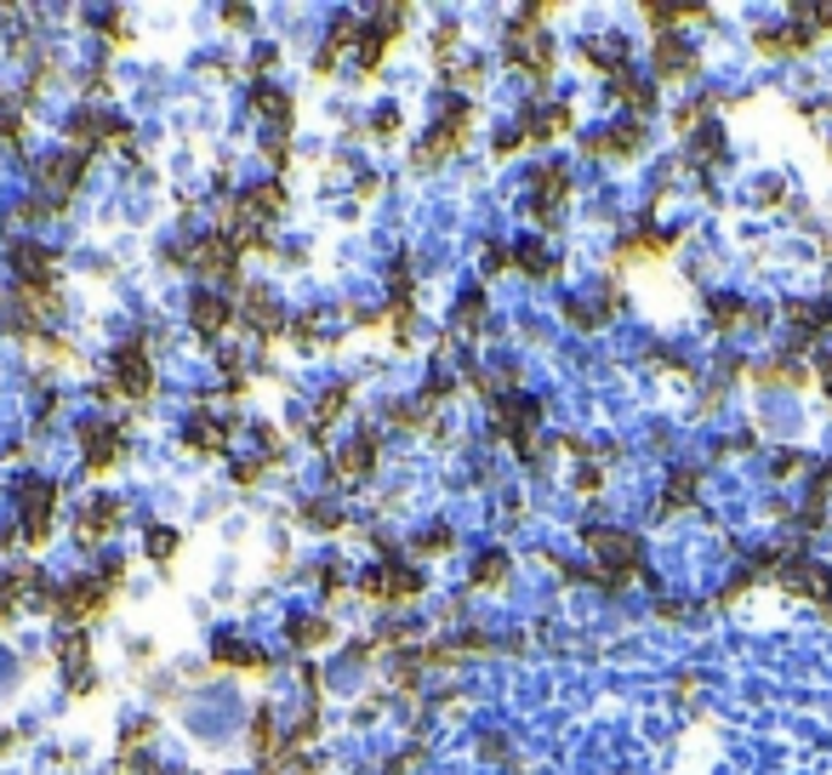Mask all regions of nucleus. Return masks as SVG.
<instances>
[{
  "label": "nucleus",
  "mask_w": 832,
  "mask_h": 775,
  "mask_svg": "<svg viewBox=\"0 0 832 775\" xmlns=\"http://www.w3.org/2000/svg\"><path fill=\"white\" fill-rule=\"evenodd\" d=\"M109 604H115V588L104 577H75V582H63L57 599H52V616L57 622H69L75 633H86L91 622H104L109 616Z\"/></svg>",
  "instance_id": "1"
},
{
  "label": "nucleus",
  "mask_w": 832,
  "mask_h": 775,
  "mask_svg": "<svg viewBox=\"0 0 832 775\" xmlns=\"http://www.w3.org/2000/svg\"><path fill=\"white\" fill-rule=\"evenodd\" d=\"M468 126H474V104H451V109L440 115V126L411 149V165H417V172H434V165H445L462 143H468Z\"/></svg>",
  "instance_id": "2"
},
{
  "label": "nucleus",
  "mask_w": 832,
  "mask_h": 775,
  "mask_svg": "<svg viewBox=\"0 0 832 775\" xmlns=\"http://www.w3.org/2000/svg\"><path fill=\"white\" fill-rule=\"evenodd\" d=\"M503 63H508L514 75L548 80V75H553V41L542 35L537 23H525V18H519V23L508 29V52H503Z\"/></svg>",
  "instance_id": "3"
},
{
  "label": "nucleus",
  "mask_w": 832,
  "mask_h": 775,
  "mask_svg": "<svg viewBox=\"0 0 832 775\" xmlns=\"http://www.w3.org/2000/svg\"><path fill=\"white\" fill-rule=\"evenodd\" d=\"M582 542L605 559L598 570H611V577H639V559H645V548H639V536L634 530H611V525H593V530H582Z\"/></svg>",
  "instance_id": "4"
},
{
  "label": "nucleus",
  "mask_w": 832,
  "mask_h": 775,
  "mask_svg": "<svg viewBox=\"0 0 832 775\" xmlns=\"http://www.w3.org/2000/svg\"><path fill=\"white\" fill-rule=\"evenodd\" d=\"M542 422V399H530V394H503L496 399V411H490V428H496V440H508L514 451L530 445V428Z\"/></svg>",
  "instance_id": "5"
},
{
  "label": "nucleus",
  "mask_w": 832,
  "mask_h": 775,
  "mask_svg": "<svg viewBox=\"0 0 832 775\" xmlns=\"http://www.w3.org/2000/svg\"><path fill=\"white\" fill-rule=\"evenodd\" d=\"M109 370H115L120 399H149L154 394V359H149L143 343H120L115 359H109Z\"/></svg>",
  "instance_id": "6"
},
{
  "label": "nucleus",
  "mask_w": 832,
  "mask_h": 775,
  "mask_svg": "<svg viewBox=\"0 0 832 775\" xmlns=\"http://www.w3.org/2000/svg\"><path fill=\"white\" fill-rule=\"evenodd\" d=\"M57 485L52 480H23L18 485V514H23V536L29 542H46V530H52V514H57Z\"/></svg>",
  "instance_id": "7"
},
{
  "label": "nucleus",
  "mask_w": 832,
  "mask_h": 775,
  "mask_svg": "<svg viewBox=\"0 0 832 775\" xmlns=\"http://www.w3.org/2000/svg\"><path fill=\"white\" fill-rule=\"evenodd\" d=\"M126 456V433L115 422H86L80 428V462H86V474H115Z\"/></svg>",
  "instance_id": "8"
},
{
  "label": "nucleus",
  "mask_w": 832,
  "mask_h": 775,
  "mask_svg": "<svg viewBox=\"0 0 832 775\" xmlns=\"http://www.w3.org/2000/svg\"><path fill=\"white\" fill-rule=\"evenodd\" d=\"M41 200H46V206H69V200H75V189H80V177H86V160L80 154H46L41 160Z\"/></svg>",
  "instance_id": "9"
},
{
  "label": "nucleus",
  "mask_w": 832,
  "mask_h": 775,
  "mask_svg": "<svg viewBox=\"0 0 832 775\" xmlns=\"http://www.w3.org/2000/svg\"><path fill=\"white\" fill-rule=\"evenodd\" d=\"M359 593L371 599V604H406L422 593V577L417 570H399V564H377V570H365L359 577Z\"/></svg>",
  "instance_id": "10"
},
{
  "label": "nucleus",
  "mask_w": 832,
  "mask_h": 775,
  "mask_svg": "<svg viewBox=\"0 0 832 775\" xmlns=\"http://www.w3.org/2000/svg\"><path fill=\"white\" fill-rule=\"evenodd\" d=\"M781 588L792 599H810V604H832V570L821 559H792L781 570Z\"/></svg>",
  "instance_id": "11"
},
{
  "label": "nucleus",
  "mask_w": 832,
  "mask_h": 775,
  "mask_svg": "<svg viewBox=\"0 0 832 775\" xmlns=\"http://www.w3.org/2000/svg\"><path fill=\"white\" fill-rule=\"evenodd\" d=\"M587 154L593 160H634V154H645V120H622L611 131H598V138H587Z\"/></svg>",
  "instance_id": "12"
},
{
  "label": "nucleus",
  "mask_w": 832,
  "mask_h": 775,
  "mask_svg": "<svg viewBox=\"0 0 832 775\" xmlns=\"http://www.w3.org/2000/svg\"><path fill=\"white\" fill-rule=\"evenodd\" d=\"M650 63H656V80H690L695 69H702V57H695V46H690V41H679V35H656Z\"/></svg>",
  "instance_id": "13"
},
{
  "label": "nucleus",
  "mask_w": 832,
  "mask_h": 775,
  "mask_svg": "<svg viewBox=\"0 0 832 775\" xmlns=\"http://www.w3.org/2000/svg\"><path fill=\"white\" fill-rule=\"evenodd\" d=\"M235 262H240V251L228 234H212V240L188 246V268H199L206 280H235Z\"/></svg>",
  "instance_id": "14"
},
{
  "label": "nucleus",
  "mask_w": 832,
  "mask_h": 775,
  "mask_svg": "<svg viewBox=\"0 0 832 775\" xmlns=\"http://www.w3.org/2000/svg\"><path fill=\"white\" fill-rule=\"evenodd\" d=\"M69 143L75 149H104V143H126V126L115 120V115H97V109H80L75 120H69Z\"/></svg>",
  "instance_id": "15"
},
{
  "label": "nucleus",
  "mask_w": 832,
  "mask_h": 775,
  "mask_svg": "<svg viewBox=\"0 0 832 775\" xmlns=\"http://www.w3.org/2000/svg\"><path fill=\"white\" fill-rule=\"evenodd\" d=\"M52 656L63 661V667H69V690L75 696H86V690H97V679H91V645H86V633H63L57 638V645H52Z\"/></svg>",
  "instance_id": "16"
},
{
  "label": "nucleus",
  "mask_w": 832,
  "mask_h": 775,
  "mask_svg": "<svg viewBox=\"0 0 832 775\" xmlns=\"http://www.w3.org/2000/svg\"><path fill=\"white\" fill-rule=\"evenodd\" d=\"M188 325H194V336H223L228 325H235V302H223L217 291H199L194 302H188Z\"/></svg>",
  "instance_id": "17"
},
{
  "label": "nucleus",
  "mask_w": 832,
  "mask_h": 775,
  "mask_svg": "<svg viewBox=\"0 0 832 775\" xmlns=\"http://www.w3.org/2000/svg\"><path fill=\"white\" fill-rule=\"evenodd\" d=\"M12 280H18V286H57V251H46V246H18V251H12Z\"/></svg>",
  "instance_id": "18"
},
{
  "label": "nucleus",
  "mask_w": 832,
  "mask_h": 775,
  "mask_svg": "<svg viewBox=\"0 0 832 775\" xmlns=\"http://www.w3.org/2000/svg\"><path fill=\"white\" fill-rule=\"evenodd\" d=\"M280 212H285V189H280V183H257V189L240 194V206L228 212V217H246V223H262V228H269Z\"/></svg>",
  "instance_id": "19"
},
{
  "label": "nucleus",
  "mask_w": 832,
  "mask_h": 775,
  "mask_svg": "<svg viewBox=\"0 0 832 775\" xmlns=\"http://www.w3.org/2000/svg\"><path fill=\"white\" fill-rule=\"evenodd\" d=\"M115 525H126V502L120 496H97L91 508H80V542H104V536L115 530Z\"/></svg>",
  "instance_id": "20"
},
{
  "label": "nucleus",
  "mask_w": 832,
  "mask_h": 775,
  "mask_svg": "<svg viewBox=\"0 0 832 775\" xmlns=\"http://www.w3.org/2000/svg\"><path fill=\"white\" fill-rule=\"evenodd\" d=\"M212 656H217V667H235V672H269V656H262L251 638H240V633H223L212 645Z\"/></svg>",
  "instance_id": "21"
},
{
  "label": "nucleus",
  "mask_w": 832,
  "mask_h": 775,
  "mask_svg": "<svg viewBox=\"0 0 832 775\" xmlns=\"http://www.w3.org/2000/svg\"><path fill=\"white\" fill-rule=\"evenodd\" d=\"M753 46H758L764 57H798V52H810V46H815V35H810L804 23H787V29H758Z\"/></svg>",
  "instance_id": "22"
},
{
  "label": "nucleus",
  "mask_w": 832,
  "mask_h": 775,
  "mask_svg": "<svg viewBox=\"0 0 832 775\" xmlns=\"http://www.w3.org/2000/svg\"><path fill=\"white\" fill-rule=\"evenodd\" d=\"M564 194H571V172H564V165H542L537 172V223H559Z\"/></svg>",
  "instance_id": "23"
},
{
  "label": "nucleus",
  "mask_w": 832,
  "mask_h": 775,
  "mask_svg": "<svg viewBox=\"0 0 832 775\" xmlns=\"http://www.w3.org/2000/svg\"><path fill=\"white\" fill-rule=\"evenodd\" d=\"M582 63L616 80V75L627 69V35H593V41L582 46Z\"/></svg>",
  "instance_id": "24"
},
{
  "label": "nucleus",
  "mask_w": 832,
  "mask_h": 775,
  "mask_svg": "<svg viewBox=\"0 0 832 775\" xmlns=\"http://www.w3.org/2000/svg\"><path fill=\"white\" fill-rule=\"evenodd\" d=\"M240 320H246L257 336H280V331H285V314H280V302H274L269 291H246Z\"/></svg>",
  "instance_id": "25"
},
{
  "label": "nucleus",
  "mask_w": 832,
  "mask_h": 775,
  "mask_svg": "<svg viewBox=\"0 0 832 775\" xmlns=\"http://www.w3.org/2000/svg\"><path fill=\"white\" fill-rule=\"evenodd\" d=\"M673 251V234L668 228H639V234H627V240L616 246L622 262H650V257H668Z\"/></svg>",
  "instance_id": "26"
},
{
  "label": "nucleus",
  "mask_w": 832,
  "mask_h": 775,
  "mask_svg": "<svg viewBox=\"0 0 832 775\" xmlns=\"http://www.w3.org/2000/svg\"><path fill=\"white\" fill-rule=\"evenodd\" d=\"M611 97H616L622 109H634V115H650V109H656V86L639 80L634 69H622V75L611 80Z\"/></svg>",
  "instance_id": "27"
},
{
  "label": "nucleus",
  "mask_w": 832,
  "mask_h": 775,
  "mask_svg": "<svg viewBox=\"0 0 832 775\" xmlns=\"http://www.w3.org/2000/svg\"><path fill=\"white\" fill-rule=\"evenodd\" d=\"M188 445H194L199 456H217V451L228 445V422H217L212 411H194V417H188Z\"/></svg>",
  "instance_id": "28"
},
{
  "label": "nucleus",
  "mask_w": 832,
  "mask_h": 775,
  "mask_svg": "<svg viewBox=\"0 0 832 775\" xmlns=\"http://www.w3.org/2000/svg\"><path fill=\"white\" fill-rule=\"evenodd\" d=\"M787 325L792 331H804V336H821V331H832V302H787Z\"/></svg>",
  "instance_id": "29"
},
{
  "label": "nucleus",
  "mask_w": 832,
  "mask_h": 775,
  "mask_svg": "<svg viewBox=\"0 0 832 775\" xmlns=\"http://www.w3.org/2000/svg\"><path fill=\"white\" fill-rule=\"evenodd\" d=\"M530 126H525V143H553V138H564L571 131V104H553L548 115H525Z\"/></svg>",
  "instance_id": "30"
},
{
  "label": "nucleus",
  "mask_w": 832,
  "mask_h": 775,
  "mask_svg": "<svg viewBox=\"0 0 832 775\" xmlns=\"http://www.w3.org/2000/svg\"><path fill=\"white\" fill-rule=\"evenodd\" d=\"M758 383H770V388H804V383H810V365L792 359V354H781V359H770V365H758Z\"/></svg>",
  "instance_id": "31"
},
{
  "label": "nucleus",
  "mask_w": 832,
  "mask_h": 775,
  "mask_svg": "<svg viewBox=\"0 0 832 775\" xmlns=\"http://www.w3.org/2000/svg\"><path fill=\"white\" fill-rule=\"evenodd\" d=\"M718 160H724V126H718V120H707V126L690 138V165L702 172V165H718Z\"/></svg>",
  "instance_id": "32"
},
{
  "label": "nucleus",
  "mask_w": 832,
  "mask_h": 775,
  "mask_svg": "<svg viewBox=\"0 0 832 775\" xmlns=\"http://www.w3.org/2000/svg\"><path fill=\"white\" fill-rule=\"evenodd\" d=\"M707 320H713L718 331H736V325H758L764 314H753L742 297H713V302H707Z\"/></svg>",
  "instance_id": "33"
},
{
  "label": "nucleus",
  "mask_w": 832,
  "mask_h": 775,
  "mask_svg": "<svg viewBox=\"0 0 832 775\" xmlns=\"http://www.w3.org/2000/svg\"><path fill=\"white\" fill-rule=\"evenodd\" d=\"M285 633H291L296 650H320V645H331V638H337V627H331L325 616H296Z\"/></svg>",
  "instance_id": "34"
},
{
  "label": "nucleus",
  "mask_w": 832,
  "mask_h": 775,
  "mask_svg": "<svg viewBox=\"0 0 832 775\" xmlns=\"http://www.w3.org/2000/svg\"><path fill=\"white\" fill-rule=\"evenodd\" d=\"M371 467H377V440H371V433H365L359 445H348V451L337 456V480H365V474H371Z\"/></svg>",
  "instance_id": "35"
},
{
  "label": "nucleus",
  "mask_w": 832,
  "mask_h": 775,
  "mask_svg": "<svg viewBox=\"0 0 832 775\" xmlns=\"http://www.w3.org/2000/svg\"><path fill=\"white\" fill-rule=\"evenodd\" d=\"M251 109H257V115H269V120H274V131H280V138H285V131H291V97H285L280 86H257V97H251Z\"/></svg>",
  "instance_id": "36"
},
{
  "label": "nucleus",
  "mask_w": 832,
  "mask_h": 775,
  "mask_svg": "<svg viewBox=\"0 0 832 775\" xmlns=\"http://www.w3.org/2000/svg\"><path fill=\"white\" fill-rule=\"evenodd\" d=\"M23 599H35V582H29V570H18V577H0V627L18 616Z\"/></svg>",
  "instance_id": "37"
},
{
  "label": "nucleus",
  "mask_w": 832,
  "mask_h": 775,
  "mask_svg": "<svg viewBox=\"0 0 832 775\" xmlns=\"http://www.w3.org/2000/svg\"><path fill=\"white\" fill-rule=\"evenodd\" d=\"M645 23H656V35H673V23H707V7H645Z\"/></svg>",
  "instance_id": "38"
},
{
  "label": "nucleus",
  "mask_w": 832,
  "mask_h": 775,
  "mask_svg": "<svg viewBox=\"0 0 832 775\" xmlns=\"http://www.w3.org/2000/svg\"><path fill=\"white\" fill-rule=\"evenodd\" d=\"M695 485H702V480H695V467H679V474L668 480V496H661V514H684L690 502H695Z\"/></svg>",
  "instance_id": "39"
},
{
  "label": "nucleus",
  "mask_w": 832,
  "mask_h": 775,
  "mask_svg": "<svg viewBox=\"0 0 832 775\" xmlns=\"http://www.w3.org/2000/svg\"><path fill=\"white\" fill-rule=\"evenodd\" d=\"M348 411V388H331L325 399H320V406H314V417H309V433H314V440H320V433L331 428V422H337Z\"/></svg>",
  "instance_id": "40"
},
{
  "label": "nucleus",
  "mask_w": 832,
  "mask_h": 775,
  "mask_svg": "<svg viewBox=\"0 0 832 775\" xmlns=\"http://www.w3.org/2000/svg\"><path fill=\"white\" fill-rule=\"evenodd\" d=\"M514 257H519V268H525L530 280H553V275H559V262H553V257H548V251H542L537 240H525V246H519Z\"/></svg>",
  "instance_id": "41"
},
{
  "label": "nucleus",
  "mask_w": 832,
  "mask_h": 775,
  "mask_svg": "<svg viewBox=\"0 0 832 775\" xmlns=\"http://www.w3.org/2000/svg\"><path fill=\"white\" fill-rule=\"evenodd\" d=\"M508 582V553H485L474 564V588H503Z\"/></svg>",
  "instance_id": "42"
},
{
  "label": "nucleus",
  "mask_w": 832,
  "mask_h": 775,
  "mask_svg": "<svg viewBox=\"0 0 832 775\" xmlns=\"http://www.w3.org/2000/svg\"><path fill=\"white\" fill-rule=\"evenodd\" d=\"M143 548H149V559H154V564H172V559H177V548H183V542H177V530H165V525H154V530H149V542H143Z\"/></svg>",
  "instance_id": "43"
},
{
  "label": "nucleus",
  "mask_w": 832,
  "mask_h": 775,
  "mask_svg": "<svg viewBox=\"0 0 832 775\" xmlns=\"http://www.w3.org/2000/svg\"><path fill=\"white\" fill-rule=\"evenodd\" d=\"M456 331H485V297H462V309H456Z\"/></svg>",
  "instance_id": "44"
},
{
  "label": "nucleus",
  "mask_w": 832,
  "mask_h": 775,
  "mask_svg": "<svg viewBox=\"0 0 832 775\" xmlns=\"http://www.w3.org/2000/svg\"><path fill=\"white\" fill-rule=\"evenodd\" d=\"M285 336H291V343H296V348H314V343H320V320H314V314H303V320H291V325H285Z\"/></svg>",
  "instance_id": "45"
},
{
  "label": "nucleus",
  "mask_w": 832,
  "mask_h": 775,
  "mask_svg": "<svg viewBox=\"0 0 832 775\" xmlns=\"http://www.w3.org/2000/svg\"><path fill=\"white\" fill-rule=\"evenodd\" d=\"M564 320H571L576 331H598V325H605V309H582V302H571V309H564Z\"/></svg>",
  "instance_id": "46"
},
{
  "label": "nucleus",
  "mask_w": 832,
  "mask_h": 775,
  "mask_svg": "<svg viewBox=\"0 0 832 775\" xmlns=\"http://www.w3.org/2000/svg\"><path fill=\"white\" fill-rule=\"evenodd\" d=\"M456 41H462V29H456V23H445V29H440V35H434V57L445 63V57L456 52Z\"/></svg>",
  "instance_id": "47"
},
{
  "label": "nucleus",
  "mask_w": 832,
  "mask_h": 775,
  "mask_svg": "<svg viewBox=\"0 0 832 775\" xmlns=\"http://www.w3.org/2000/svg\"><path fill=\"white\" fill-rule=\"evenodd\" d=\"M576 491H582V496H598V491H605V474H598V467H582V474H576Z\"/></svg>",
  "instance_id": "48"
},
{
  "label": "nucleus",
  "mask_w": 832,
  "mask_h": 775,
  "mask_svg": "<svg viewBox=\"0 0 832 775\" xmlns=\"http://www.w3.org/2000/svg\"><path fill=\"white\" fill-rule=\"evenodd\" d=\"M262 467H269V456H262V462H240V467H235V480H240V485L251 491V485L262 480Z\"/></svg>",
  "instance_id": "49"
},
{
  "label": "nucleus",
  "mask_w": 832,
  "mask_h": 775,
  "mask_svg": "<svg viewBox=\"0 0 832 775\" xmlns=\"http://www.w3.org/2000/svg\"><path fill=\"white\" fill-rule=\"evenodd\" d=\"M274 63H280V52H274V46H257V52H251V75L274 69Z\"/></svg>",
  "instance_id": "50"
},
{
  "label": "nucleus",
  "mask_w": 832,
  "mask_h": 775,
  "mask_svg": "<svg viewBox=\"0 0 832 775\" xmlns=\"http://www.w3.org/2000/svg\"><path fill=\"white\" fill-rule=\"evenodd\" d=\"M776 474H781V480H787V474H804V456H798V451H781V456H776Z\"/></svg>",
  "instance_id": "51"
},
{
  "label": "nucleus",
  "mask_w": 832,
  "mask_h": 775,
  "mask_svg": "<svg viewBox=\"0 0 832 775\" xmlns=\"http://www.w3.org/2000/svg\"><path fill=\"white\" fill-rule=\"evenodd\" d=\"M371 120H377V126H371V131H377V138H393V131H399V115H393V109H377Z\"/></svg>",
  "instance_id": "52"
},
{
  "label": "nucleus",
  "mask_w": 832,
  "mask_h": 775,
  "mask_svg": "<svg viewBox=\"0 0 832 775\" xmlns=\"http://www.w3.org/2000/svg\"><path fill=\"white\" fill-rule=\"evenodd\" d=\"M508 262H514V251H508V246H490V251H485V268H490V275H503Z\"/></svg>",
  "instance_id": "53"
},
{
  "label": "nucleus",
  "mask_w": 832,
  "mask_h": 775,
  "mask_svg": "<svg viewBox=\"0 0 832 775\" xmlns=\"http://www.w3.org/2000/svg\"><path fill=\"white\" fill-rule=\"evenodd\" d=\"M445 548H451L445 530H434V536H422V542H417V553H445Z\"/></svg>",
  "instance_id": "54"
},
{
  "label": "nucleus",
  "mask_w": 832,
  "mask_h": 775,
  "mask_svg": "<svg viewBox=\"0 0 832 775\" xmlns=\"http://www.w3.org/2000/svg\"><path fill=\"white\" fill-rule=\"evenodd\" d=\"M104 35H109V41H126V18H120V12L104 18Z\"/></svg>",
  "instance_id": "55"
},
{
  "label": "nucleus",
  "mask_w": 832,
  "mask_h": 775,
  "mask_svg": "<svg viewBox=\"0 0 832 775\" xmlns=\"http://www.w3.org/2000/svg\"><path fill=\"white\" fill-rule=\"evenodd\" d=\"M781 194H787L781 183H764V189H758V206H781Z\"/></svg>",
  "instance_id": "56"
},
{
  "label": "nucleus",
  "mask_w": 832,
  "mask_h": 775,
  "mask_svg": "<svg viewBox=\"0 0 832 775\" xmlns=\"http://www.w3.org/2000/svg\"><path fill=\"white\" fill-rule=\"evenodd\" d=\"M285 160H291V143L274 138V143H269V165H285Z\"/></svg>",
  "instance_id": "57"
},
{
  "label": "nucleus",
  "mask_w": 832,
  "mask_h": 775,
  "mask_svg": "<svg viewBox=\"0 0 832 775\" xmlns=\"http://www.w3.org/2000/svg\"><path fill=\"white\" fill-rule=\"evenodd\" d=\"M303 685H309V696H320V690H325V672H320V667H303Z\"/></svg>",
  "instance_id": "58"
},
{
  "label": "nucleus",
  "mask_w": 832,
  "mask_h": 775,
  "mask_svg": "<svg viewBox=\"0 0 832 775\" xmlns=\"http://www.w3.org/2000/svg\"><path fill=\"white\" fill-rule=\"evenodd\" d=\"M826 399H832V388H826Z\"/></svg>",
  "instance_id": "59"
}]
</instances>
